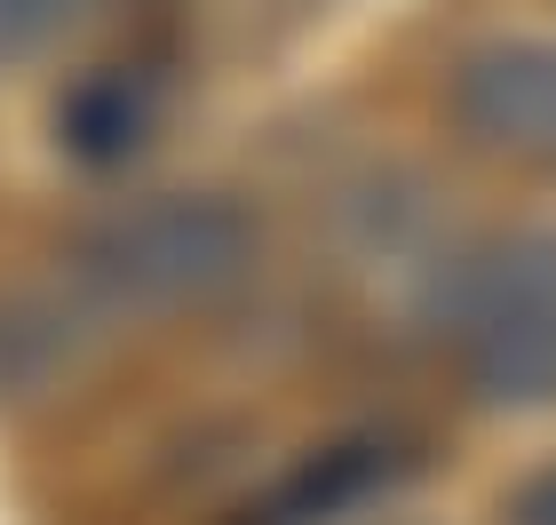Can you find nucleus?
<instances>
[{
  "mask_svg": "<svg viewBox=\"0 0 556 525\" xmlns=\"http://www.w3.org/2000/svg\"><path fill=\"white\" fill-rule=\"evenodd\" d=\"M263 255V223L223 191H151L136 208H112L72 255L80 279L104 311H199L231 295Z\"/></svg>",
  "mask_w": 556,
  "mask_h": 525,
  "instance_id": "obj_1",
  "label": "nucleus"
},
{
  "mask_svg": "<svg viewBox=\"0 0 556 525\" xmlns=\"http://www.w3.org/2000/svg\"><path fill=\"white\" fill-rule=\"evenodd\" d=\"M406 478H414L406 438H382V430L334 438V446H318V454H302L287 478L263 493V510L247 525H342V517H358L366 502H390Z\"/></svg>",
  "mask_w": 556,
  "mask_h": 525,
  "instance_id": "obj_5",
  "label": "nucleus"
},
{
  "mask_svg": "<svg viewBox=\"0 0 556 525\" xmlns=\"http://www.w3.org/2000/svg\"><path fill=\"white\" fill-rule=\"evenodd\" d=\"M72 16H80V0H0V72L33 64L48 40H64Z\"/></svg>",
  "mask_w": 556,
  "mask_h": 525,
  "instance_id": "obj_6",
  "label": "nucleus"
},
{
  "mask_svg": "<svg viewBox=\"0 0 556 525\" xmlns=\"http://www.w3.org/2000/svg\"><path fill=\"white\" fill-rule=\"evenodd\" d=\"M501 517H509V525H556V462L533 470V478H525L509 502H501Z\"/></svg>",
  "mask_w": 556,
  "mask_h": 525,
  "instance_id": "obj_7",
  "label": "nucleus"
},
{
  "mask_svg": "<svg viewBox=\"0 0 556 525\" xmlns=\"http://www.w3.org/2000/svg\"><path fill=\"white\" fill-rule=\"evenodd\" d=\"M438 112L462 152L556 184V40L493 33L445 64Z\"/></svg>",
  "mask_w": 556,
  "mask_h": 525,
  "instance_id": "obj_3",
  "label": "nucleus"
},
{
  "mask_svg": "<svg viewBox=\"0 0 556 525\" xmlns=\"http://www.w3.org/2000/svg\"><path fill=\"white\" fill-rule=\"evenodd\" d=\"M438 318L477 407H556V232H509L445 263Z\"/></svg>",
  "mask_w": 556,
  "mask_h": 525,
  "instance_id": "obj_2",
  "label": "nucleus"
},
{
  "mask_svg": "<svg viewBox=\"0 0 556 525\" xmlns=\"http://www.w3.org/2000/svg\"><path fill=\"white\" fill-rule=\"evenodd\" d=\"M160 112H167V88L160 72L136 64V57H112V64H88L72 72L56 88V112H48V128H56V152L80 160V167H128L151 136H160Z\"/></svg>",
  "mask_w": 556,
  "mask_h": 525,
  "instance_id": "obj_4",
  "label": "nucleus"
}]
</instances>
